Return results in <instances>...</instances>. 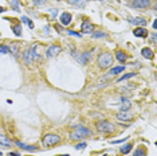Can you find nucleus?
Wrapping results in <instances>:
<instances>
[{"mask_svg": "<svg viewBox=\"0 0 157 156\" xmlns=\"http://www.w3.org/2000/svg\"><path fill=\"white\" fill-rule=\"evenodd\" d=\"M92 135V131L86 128V127H83V125H79L77 127L71 135H70V137L73 139V140H81V139H85V137H89Z\"/></svg>", "mask_w": 157, "mask_h": 156, "instance_id": "nucleus-1", "label": "nucleus"}, {"mask_svg": "<svg viewBox=\"0 0 157 156\" xmlns=\"http://www.w3.org/2000/svg\"><path fill=\"white\" fill-rule=\"evenodd\" d=\"M113 63V55L110 53H104L98 57V66L101 69H108Z\"/></svg>", "mask_w": 157, "mask_h": 156, "instance_id": "nucleus-2", "label": "nucleus"}, {"mask_svg": "<svg viewBox=\"0 0 157 156\" xmlns=\"http://www.w3.org/2000/svg\"><path fill=\"white\" fill-rule=\"evenodd\" d=\"M97 129L100 131V132H102V133H113L114 131H116V127L112 123H109V121L102 120L97 123Z\"/></svg>", "mask_w": 157, "mask_h": 156, "instance_id": "nucleus-3", "label": "nucleus"}, {"mask_svg": "<svg viewBox=\"0 0 157 156\" xmlns=\"http://www.w3.org/2000/svg\"><path fill=\"white\" fill-rule=\"evenodd\" d=\"M61 141V137L58 136V135H46L43 139V144L44 145H55Z\"/></svg>", "mask_w": 157, "mask_h": 156, "instance_id": "nucleus-4", "label": "nucleus"}, {"mask_svg": "<svg viewBox=\"0 0 157 156\" xmlns=\"http://www.w3.org/2000/svg\"><path fill=\"white\" fill-rule=\"evenodd\" d=\"M62 51V47L61 46H58V45H52L50 46L47 50H46V57L47 58H55L58 54Z\"/></svg>", "mask_w": 157, "mask_h": 156, "instance_id": "nucleus-5", "label": "nucleus"}, {"mask_svg": "<svg viewBox=\"0 0 157 156\" xmlns=\"http://www.w3.org/2000/svg\"><path fill=\"white\" fill-rule=\"evenodd\" d=\"M150 4H152L150 0H132L130 7H133V8H148V7H150Z\"/></svg>", "mask_w": 157, "mask_h": 156, "instance_id": "nucleus-6", "label": "nucleus"}, {"mask_svg": "<svg viewBox=\"0 0 157 156\" xmlns=\"http://www.w3.org/2000/svg\"><path fill=\"white\" fill-rule=\"evenodd\" d=\"M23 61H24L26 65H31V63L34 62V54H32V50L31 49L24 50V53H23Z\"/></svg>", "mask_w": 157, "mask_h": 156, "instance_id": "nucleus-7", "label": "nucleus"}, {"mask_svg": "<svg viewBox=\"0 0 157 156\" xmlns=\"http://www.w3.org/2000/svg\"><path fill=\"white\" fill-rule=\"evenodd\" d=\"M81 30H82L83 34H89V32H93L94 31V24H92L90 22H83L82 26H81Z\"/></svg>", "mask_w": 157, "mask_h": 156, "instance_id": "nucleus-8", "label": "nucleus"}, {"mask_svg": "<svg viewBox=\"0 0 157 156\" xmlns=\"http://www.w3.org/2000/svg\"><path fill=\"white\" fill-rule=\"evenodd\" d=\"M133 34H134L136 36H138V38H146V36L149 35L148 30L144 28V27H137L134 31H133Z\"/></svg>", "mask_w": 157, "mask_h": 156, "instance_id": "nucleus-9", "label": "nucleus"}, {"mask_svg": "<svg viewBox=\"0 0 157 156\" xmlns=\"http://www.w3.org/2000/svg\"><path fill=\"white\" fill-rule=\"evenodd\" d=\"M117 119H118V120H122V121H130L132 119H133V114L129 113L128 110L120 112V113H117Z\"/></svg>", "mask_w": 157, "mask_h": 156, "instance_id": "nucleus-10", "label": "nucleus"}, {"mask_svg": "<svg viewBox=\"0 0 157 156\" xmlns=\"http://www.w3.org/2000/svg\"><path fill=\"white\" fill-rule=\"evenodd\" d=\"M70 22H71V13L69 12H62L61 15V23L63 26H69Z\"/></svg>", "mask_w": 157, "mask_h": 156, "instance_id": "nucleus-11", "label": "nucleus"}, {"mask_svg": "<svg viewBox=\"0 0 157 156\" xmlns=\"http://www.w3.org/2000/svg\"><path fill=\"white\" fill-rule=\"evenodd\" d=\"M16 147H19V148H22V149H27V151H36L38 148L35 147V145H28V144H24V143H22V141H16Z\"/></svg>", "mask_w": 157, "mask_h": 156, "instance_id": "nucleus-12", "label": "nucleus"}, {"mask_svg": "<svg viewBox=\"0 0 157 156\" xmlns=\"http://www.w3.org/2000/svg\"><path fill=\"white\" fill-rule=\"evenodd\" d=\"M129 22H130V24H134V26H142L144 27L145 24H146V20H145L144 18H132L129 19Z\"/></svg>", "mask_w": 157, "mask_h": 156, "instance_id": "nucleus-13", "label": "nucleus"}, {"mask_svg": "<svg viewBox=\"0 0 157 156\" xmlns=\"http://www.w3.org/2000/svg\"><path fill=\"white\" fill-rule=\"evenodd\" d=\"M141 54H142V57L144 58H146V59H153V51L150 49H148V47H145V49H142L141 50Z\"/></svg>", "mask_w": 157, "mask_h": 156, "instance_id": "nucleus-14", "label": "nucleus"}, {"mask_svg": "<svg viewBox=\"0 0 157 156\" xmlns=\"http://www.w3.org/2000/svg\"><path fill=\"white\" fill-rule=\"evenodd\" d=\"M31 50H32V54H34V58H39L40 54H42V46L40 45H34Z\"/></svg>", "mask_w": 157, "mask_h": 156, "instance_id": "nucleus-15", "label": "nucleus"}, {"mask_svg": "<svg viewBox=\"0 0 157 156\" xmlns=\"http://www.w3.org/2000/svg\"><path fill=\"white\" fill-rule=\"evenodd\" d=\"M116 58H117L120 62H126L128 55H126V53H124V51H121V50H118L117 53H116Z\"/></svg>", "mask_w": 157, "mask_h": 156, "instance_id": "nucleus-16", "label": "nucleus"}, {"mask_svg": "<svg viewBox=\"0 0 157 156\" xmlns=\"http://www.w3.org/2000/svg\"><path fill=\"white\" fill-rule=\"evenodd\" d=\"M132 106V102L128 98H122V106H121V112H125V110H129Z\"/></svg>", "mask_w": 157, "mask_h": 156, "instance_id": "nucleus-17", "label": "nucleus"}, {"mask_svg": "<svg viewBox=\"0 0 157 156\" xmlns=\"http://www.w3.org/2000/svg\"><path fill=\"white\" fill-rule=\"evenodd\" d=\"M90 55H92V53H90V51H86V53L81 54V58H79V62L83 63V65H86L87 61L90 59Z\"/></svg>", "mask_w": 157, "mask_h": 156, "instance_id": "nucleus-18", "label": "nucleus"}, {"mask_svg": "<svg viewBox=\"0 0 157 156\" xmlns=\"http://www.w3.org/2000/svg\"><path fill=\"white\" fill-rule=\"evenodd\" d=\"M8 51L9 53H12L13 55H17L19 54V45L17 43H12V45L8 46Z\"/></svg>", "mask_w": 157, "mask_h": 156, "instance_id": "nucleus-19", "label": "nucleus"}, {"mask_svg": "<svg viewBox=\"0 0 157 156\" xmlns=\"http://www.w3.org/2000/svg\"><path fill=\"white\" fill-rule=\"evenodd\" d=\"M0 144L3 147H11V141L5 136H3V135H0Z\"/></svg>", "mask_w": 157, "mask_h": 156, "instance_id": "nucleus-20", "label": "nucleus"}, {"mask_svg": "<svg viewBox=\"0 0 157 156\" xmlns=\"http://www.w3.org/2000/svg\"><path fill=\"white\" fill-rule=\"evenodd\" d=\"M132 147H133V145H132L130 143H128V144H125V145H122L120 151H121V153H124V155H126V153H129V152H130Z\"/></svg>", "mask_w": 157, "mask_h": 156, "instance_id": "nucleus-21", "label": "nucleus"}, {"mask_svg": "<svg viewBox=\"0 0 157 156\" xmlns=\"http://www.w3.org/2000/svg\"><path fill=\"white\" fill-rule=\"evenodd\" d=\"M93 38H94V39L106 38V32H104V31H93Z\"/></svg>", "mask_w": 157, "mask_h": 156, "instance_id": "nucleus-22", "label": "nucleus"}, {"mask_svg": "<svg viewBox=\"0 0 157 156\" xmlns=\"http://www.w3.org/2000/svg\"><path fill=\"white\" fill-rule=\"evenodd\" d=\"M125 70V66H116L110 70V74H118V73H122Z\"/></svg>", "mask_w": 157, "mask_h": 156, "instance_id": "nucleus-23", "label": "nucleus"}, {"mask_svg": "<svg viewBox=\"0 0 157 156\" xmlns=\"http://www.w3.org/2000/svg\"><path fill=\"white\" fill-rule=\"evenodd\" d=\"M12 31H13V34H15L16 36H20V35H22V26H20V24L13 26L12 27Z\"/></svg>", "mask_w": 157, "mask_h": 156, "instance_id": "nucleus-24", "label": "nucleus"}, {"mask_svg": "<svg viewBox=\"0 0 157 156\" xmlns=\"http://www.w3.org/2000/svg\"><path fill=\"white\" fill-rule=\"evenodd\" d=\"M133 156H146V149H145V148H138V149H137V151L134 152V155Z\"/></svg>", "mask_w": 157, "mask_h": 156, "instance_id": "nucleus-25", "label": "nucleus"}, {"mask_svg": "<svg viewBox=\"0 0 157 156\" xmlns=\"http://www.w3.org/2000/svg\"><path fill=\"white\" fill-rule=\"evenodd\" d=\"M22 22L26 23V24L30 27V28H34V23H32V20H31V19H28L27 16H23V18H22Z\"/></svg>", "mask_w": 157, "mask_h": 156, "instance_id": "nucleus-26", "label": "nucleus"}, {"mask_svg": "<svg viewBox=\"0 0 157 156\" xmlns=\"http://www.w3.org/2000/svg\"><path fill=\"white\" fill-rule=\"evenodd\" d=\"M11 5H12V8L15 9L16 12H20V5H19V3H17V0H12Z\"/></svg>", "mask_w": 157, "mask_h": 156, "instance_id": "nucleus-27", "label": "nucleus"}, {"mask_svg": "<svg viewBox=\"0 0 157 156\" xmlns=\"http://www.w3.org/2000/svg\"><path fill=\"white\" fill-rule=\"evenodd\" d=\"M134 76H136L134 73H128L125 76H122L121 78H118V82H120V81H125V80H128V78H132V77H134Z\"/></svg>", "mask_w": 157, "mask_h": 156, "instance_id": "nucleus-28", "label": "nucleus"}, {"mask_svg": "<svg viewBox=\"0 0 157 156\" xmlns=\"http://www.w3.org/2000/svg\"><path fill=\"white\" fill-rule=\"evenodd\" d=\"M0 53H3V54L8 53V46H5V45H1V46H0Z\"/></svg>", "mask_w": 157, "mask_h": 156, "instance_id": "nucleus-29", "label": "nucleus"}, {"mask_svg": "<svg viewBox=\"0 0 157 156\" xmlns=\"http://www.w3.org/2000/svg\"><path fill=\"white\" fill-rule=\"evenodd\" d=\"M67 34H69V35H71V36H78V38H81V34H78V32H75V31H71V30H69V31H67Z\"/></svg>", "mask_w": 157, "mask_h": 156, "instance_id": "nucleus-30", "label": "nucleus"}, {"mask_svg": "<svg viewBox=\"0 0 157 156\" xmlns=\"http://www.w3.org/2000/svg\"><path fill=\"white\" fill-rule=\"evenodd\" d=\"M83 0H67V3L69 4H79V3H82Z\"/></svg>", "mask_w": 157, "mask_h": 156, "instance_id": "nucleus-31", "label": "nucleus"}, {"mask_svg": "<svg viewBox=\"0 0 157 156\" xmlns=\"http://www.w3.org/2000/svg\"><path fill=\"white\" fill-rule=\"evenodd\" d=\"M87 144L86 143H81V144H77L75 145V149H82V148H86Z\"/></svg>", "mask_w": 157, "mask_h": 156, "instance_id": "nucleus-32", "label": "nucleus"}, {"mask_svg": "<svg viewBox=\"0 0 157 156\" xmlns=\"http://www.w3.org/2000/svg\"><path fill=\"white\" fill-rule=\"evenodd\" d=\"M46 1H47V0H34V3L36 5H43Z\"/></svg>", "mask_w": 157, "mask_h": 156, "instance_id": "nucleus-33", "label": "nucleus"}, {"mask_svg": "<svg viewBox=\"0 0 157 156\" xmlns=\"http://www.w3.org/2000/svg\"><path fill=\"white\" fill-rule=\"evenodd\" d=\"M57 12H58V11H57V9H55V8H54V9H52V11H51V18H52V19H54V18H55V16H57Z\"/></svg>", "mask_w": 157, "mask_h": 156, "instance_id": "nucleus-34", "label": "nucleus"}, {"mask_svg": "<svg viewBox=\"0 0 157 156\" xmlns=\"http://www.w3.org/2000/svg\"><path fill=\"white\" fill-rule=\"evenodd\" d=\"M152 42L156 43V34H152Z\"/></svg>", "mask_w": 157, "mask_h": 156, "instance_id": "nucleus-35", "label": "nucleus"}, {"mask_svg": "<svg viewBox=\"0 0 157 156\" xmlns=\"http://www.w3.org/2000/svg\"><path fill=\"white\" fill-rule=\"evenodd\" d=\"M9 155H11V156H20V155H17L16 152H11V153H9Z\"/></svg>", "mask_w": 157, "mask_h": 156, "instance_id": "nucleus-36", "label": "nucleus"}, {"mask_svg": "<svg viewBox=\"0 0 157 156\" xmlns=\"http://www.w3.org/2000/svg\"><path fill=\"white\" fill-rule=\"evenodd\" d=\"M153 28H157V20H154V23H153Z\"/></svg>", "mask_w": 157, "mask_h": 156, "instance_id": "nucleus-37", "label": "nucleus"}, {"mask_svg": "<svg viewBox=\"0 0 157 156\" xmlns=\"http://www.w3.org/2000/svg\"><path fill=\"white\" fill-rule=\"evenodd\" d=\"M0 12H4V8H3V7H0Z\"/></svg>", "mask_w": 157, "mask_h": 156, "instance_id": "nucleus-38", "label": "nucleus"}, {"mask_svg": "<svg viewBox=\"0 0 157 156\" xmlns=\"http://www.w3.org/2000/svg\"><path fill=\"white\" fill-rule=\"evenodd\" d=\"M0 156H3V153H1V152H0Z\"/></svg>", "mask_w": 157, "mask_h": 156, "instance_id": "nucleus-39", "label": "nucleus"}, {"mask_svg": "<svg viewBox=\"0 0 157 156\" xmlns=\"http://www.w3.org/2000/svg\"><path fill=\"white\" fill-rule=\"evenodd\" d=\"M63 156H69V155H63Z\"/></svg>", "mask_w": 157, "mask_h": 156, "instance_id": "nucleus-40", "label": "nucleus"}, {"mask_svg": "<svg viewBox=\"0 0 157 156\" xmlns=\"http://www.w3.org/2000/svg\"><path fill=\"white\" fill-rule=\"evenodd\" d=\"M0 147H3V145H1V144H0Z\"/></svg>", "mask_w": 157, "mask_h": 156, "instance_id": "nucleus-41", "label": "nucleus"}, {"mask_svg": "<svg viewBox=\"0 0 157 156\" xmlns=\"http://www.w3.org/2000/svg\"><path fill=\"white\" fill-rule=\"evenodd\" d=\"M105 156H106V155H105Z\"/></svg>", "mask_w": 157, "mask_h": 156, "instance_id": "nucleus-42", "label": "nucleus"}]
</instances>
